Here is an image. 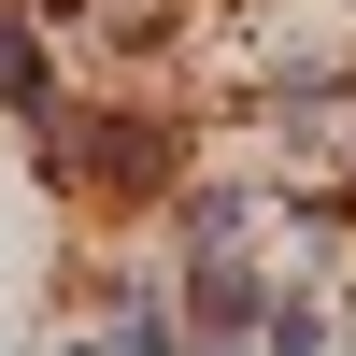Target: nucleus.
Here are the masks:
<instances>
[{
	"mask_svg": "<svg viewBox=\"0 0 356 356\" xmlns=\"http://www.w3.org/2000/svg\"><path fill=\"white\" fill-rule=\"evenodd\" d=\"M57 86H72V29L43 0H0V129H29Z\"/></svg>",
	"mask_w": 356,
	"mask_h": 356,
	"instance_id": "5",
	"label": "nucleus"
},
{
	"mask_svg": "<svg viewBox=\"0 0 356 356\" xmlns=\"http://www.w3.org/2000/svg\"><path fill=\"white\" fill-rule=\"evenodd\" d=\"M143 228H157V257H200V243H257V228H271V171H214V157H200V171H186V186H171Z\"/></svg>",
	"mask_w": 356,
	"mask_h": 356,
	"instance_id": "4",
	"label": "nucleus"
},
{
	"mask_svg": "<svg viewBox=\"0 0 356 356\" xmlns=\"http://www.w3.org/2000/svg\"><path fill=\"white\" fill-rule=\"evenodd\" d=\"M342 342H356V314H342Z\"/></svg>",
	"mask_w": 356,
	"mask_h": 356,
	"instance_id": "6",
	"label": "nucleus"
},
{
	"mask_svg": "<svg viewBox=\"0 0 356 356\" xmlns=\"http://www.w3.org/2000/svg\"><path fill=\"white\" fill-rule=\"evenodd\" d=\"M15 143H29V171H43V200H86V214H114V228H143L200 157H214V129H200L186 100H157V72H114V86L72 72Z\"/></svg>",
	"mask_w": 356,
	"mask_h": 356,
	"instance_id": "1",
	"label": "nucleus"
},
{
	"mask_svg": "<svg viewBox=\"0 0 356 356\" xmlns=\"http://www.w3.org/2000/svg\"><path fill=\"white\" fill-rule=\"evenodd\" d=\"M342 15H356V0H342Z\"/></svg>",
	"mask_w": 356,
	"mask_h": 356,
	"instance_id": "7",
	"label": "nucleus"
},
{
	"mask_svg": "<svg viewBox=\"0 0 356 356\" xmlns=\"http://www.w3.org/2000/svg\"><path fill=\"white\" fill-rule=\"evenodd\" d=\"M271 285H285L271 228H257V243H200V257H171V314H186V356H214V342H257Z\"/></svg>",
	"mask_w": 356,
	"mask_h": 356,
	"instance_id": "3",
	"label": "nucleus"
},
{
	"mask_svg": "<svg viewBox=\"0 0 356 356\" xmlns=\"http://www.w3.org/2000/svg\"><path fill=\"white\" fill-rule=\"evenodd\" d=\"M57 328H72V342H114V356H186L171 257H157V243H100L72 285H57Z\"/></svg>",
	"mask_w": 356,
	"mask_h": 356,
	"instance_id": "2",
	"label": "nucleus"
}]
</instances>
